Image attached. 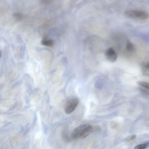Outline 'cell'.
Returning <instances> with one entry per match:
<instances>
[{
	"instance_id": "5b68a950",
	"label": "cell",
	"mask_w": 149,
	"mask_h": 149,
	"mask_svg": "<svg viewBox=\"0 0 149 149\" xmlns=\"http://www.w3.org/2000/svg\"><path fill=\"white\" fill-rule=\"evenodd\" d=\"M141 68L142 74L144 76H149V64L148 62H144L142 63Z\"/></svg>"
},
{
	"instance_id": "277c9868",
	"label": "cell",
	"mask_w": 149,
	"mask_h": 149,
	"mask_svg": "<svg viewBox=\"0 0 149 149\" xmlns=\"http://www.w3.org/2000/svg\"><path fill=\"white\" fill-rule=\"evenodd\" d=\"M105 56L107 60L111 62H114L117 58V54L112 48H109L106 50Z\"/></svg>"
},
{
	"instance_id": "7a4b0ae2",
	"label": "cell",
	"mask_w": 149,
	"mask_h": 149,
	"mask_svg": "<svg viewBox=\"0 0 149 149\" xmlns=\"http://www.w3.org/2000/svg\"><path fill=\"white\" fill-rule=\"evenodd\" d=\"M125 15L130 18L146 20L148 18V14L146 11L139 10H129L125 12Z\"/></svg>"
},
{
	"instance_id": "7c38bea8",
	"label": "cell",
	"mask_w": 149,
	"mask_h": 149,
	"mask_svg": "<svg viewBox=\"0 0 149 149\" xmlns=\"http://www.w3.org/2000/svg\"><path fill=\"white\" fill-rule=\"evenodd\" d=\"M14 16L16 18L18 19H20L22 18V15L21 13H16L14 14Z\"/></svg>"
},
{
	"instance_id": "6da1fadb",
	"label": "cell",
	"mask_w": 149,
	"mask_h": 149,
	"mask_svg": "<svg viewBox=\"0 0 149 149\" xmlns=\"http://www.w3.org/2000/svg\"><path fill=\"white\" fill-rule=\"evenodd\" d=\"M93 128L90 125L83 124L75 128L72 131L71 136L74 139H84L89 135L92 132Z\"/></svg>"
},
{
	"instance_id": "30bf717a",
	"label": "cell",
	"mask_w": 149,
	"mask_h": 149,
	"mask_svg": "<svg viewBox=\"0 0 149 149\" xmlns=\"http://www.w3.org/2000/svg\"><path fill=\"white\" fill-rule=\"evenodd\" d=\"M139 89L141 92L144 95H148L149 92L148 90L143 87H139Z\"/></svg>"
},
{
	"instance_id": "3957f363",
	"label": "cell",
	"mask_w": 149,
	"mask_h": 149,
	"mask_svg": "<svg viewBox=\"0 0 149 149\" xmlns=\"http://www.w3.org/2000/svg\"><path fill=\"white\" fill-rule=\"evenodd\" d=\"M79 103V99L77 97H71L68 99L65 103L64 108L66 113L70 114L73 112L77 108Z\"/></svg>"
},
{
	"instance_id": "ba28073f",
	"label": "cell",
	"mask_w": 149,
	"mask_h": 149,
	"mask_svg": "<svg viewBox=\"0 0 149 149\" xmlns=\"http://www.w3.org/2000/svg\"><path fill=\"white\" fill-rule=\"evenodd\" d=\"M136 83L141 87L149 89V86L148 83L143 81H138L136 82Z\"/></svg>"
},
{
	"instance_id": "8fae6325",
	"label": "cell",
	"mask_w": 149,
	"mask_h": 149,
	"mask_svg": "<svg viewBox=\"0 0 149 149\" xmlns=\"http://www.w3.org/2000/svg\"><path fill=\"white\" fill-rule=\"evenodd\" d=\"M136 136L135 135H132L129 136L126 139V140L127 141H130L132 140L135 139Z\"/></svg>"
},
{
	"instance_id": "52a82bcc",
	"label": "cell",
	"mask_w": 149,
	"mask_h": 149,
	"mask_svg": "<svg viewBox=\"0 0 149 149\" xmlns=\"http://www.w3.org/2000/svg\"><path fill=\"white\" fill-rule=\"evenodd\" d=\"M149 143L148 141L146 143L138 145L136 146L134 149H144L146 148L149 147Z\"/></svg>"
},
{
	"instance_id": "9c48e42d",
	"label": "cell",
	"mask_w": 149,
	"mask_h": 149,
	"mask_svg": "<svg viewBox=\"0 0 149 149\" xmlns=\"http://www.w3.org/2000/svg\"><path fill=\"white\" fill-rule=\"evenodd\" d=\"M42 43L44 45L51 46L53 45V41L51 39L47 40L45 39L42 41Z\"/></svg>"
},
{
	"instance_id": "4fadbf2b",
	"label": "cell",
	"mask_w": 149,
	"mask_h": 149,
	"mask_svg": "<svg viewBox=\"0 0 149 149\" xmlns=\"http://www.w3.org/2000/svg\"><path fill=\"white\" fill-rule=\"evenodd\" d=\"M1 51L0 50V58L1 57Z\"/></svg>"
},
{
	"instance_id": "8992f818",
	"label": "cell",
	"mask_w": 149,
	"mask_h": 149,
	"mask_svg": "<svg viewBox=\"0 0 149 149\" xmlns=\"http://www.w3.org/2000/svg\"><path fill=\"white\" fill-rule=\"evenodd\" d=\"M126 47L127 51L130 53H133L135 51V47L133 44L128 40L127 43Z\"/></svg>"
}]
</instances>
